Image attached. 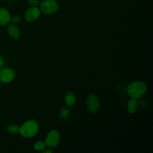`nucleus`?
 Here are the masks:
<instances>
[{
	"label": "nucleus",
	"mask_w": 153,
	"mask_h": 153,
	"mask_svg": "<svg viewBox=\"0 0 153 153\" xmlns=\"http://www.w3.org/2000/svg\"><path fill=\"white\" fill-rule=\"evenodd\" d=\"M127 93L132 99H138L142 97L147 90L146 85L142 81H134L127 87Z\"/></svg>",
	"instance_id": "f257e3e1"
},
{
	"label": "nucleus",
	"mask_w": 153,
	"mask_h": 153,
	"mask_svg": "<svg viewBox=\"0 0 153 153\" xmlns=\"http://www.w3.org/2000/svg\"><path fill=\"white\" fill-rule=\"evenodd\" d=\"M39 126L36 121L29 120L25 122L20 127L19 132L20 134L25 137H31L36 134L38 131Z\"/></svg>",
	"instance_id": "f03ea898"
},
{
	"label": "nucleus",
	"mask_w": 153,
	"mask_h": 153,
	"mask_svg": "<svg viewBox=\"0 0 153 153\" xmlns=\"http://www.w3.org/2000/svg\"><path fill=\"white\" fill-rule=\"evenodd\" d=\"M59 4L54 0H45L40 2V10L44 14H52L57 11Z\"/></svg>",
	"instance_id": "7ed1b4c3"
},
{
	"label": "nucleus",
	"mask_w": 153,
	"mask_h": 153,
	"mask_svg": "<svg viewBox=\"0 0 153 153\" xmlns=\"http://www.w3.org/2000/svg\"><path fill=\"white\" fill-rule=\"evenodd\" d=\"M60 142V134L56 130H51L45 139V145L50 148L56 146Z\"/></svg>",
	"instance_id": "20e7f679"
},
{
	"label": "nucleus",
	"mask_w": 153,
	"mask_h": 153,
	"mask_svg": "<svg viewBox=\"0 0 153 153\" xmlns=\"http://www.w3.org/2000/svg\"><path fill=\"white\" fill-rule=\"evenodd\" d=\"M16 76L15 71L10 68H4L0 71V81L3 82L12 81Z\"/></svg>",
	"instance_id": "39448f33"
},
{
	"label": "nucleus",
	"mask_w": 153,
	"mask_h": 153,
	"mask_svg": "<svg viewBox=\"0 0 153 153\" xmlns=\"http://www.w3.org/2000/svg\"><path fill=\"white\" fill-rule=\"evenodd\" d=\"M87 106L90 112H96L100 106L98 97L94 94L90 95L87 99Z\"/></svg>",
	"instance_id": "423d86ee"
},
{
	"label": "nucleus",
	"mask_w": 153,
	"mask_h": 153,
	"mask_svg": "<svg viewBox=\"0 0 153 153\" xmlns=\"http://www.w3.org/2000/svg\"><path fill=\"white\" fill-rule=\"evenodd\" d=\"M40 13V10L37 7L29 8L25 13V19L28 22H33L39 17Z\"/></svg>",
	"instance_id": "0eeeda50"
},
{
	"label": "nucleus",
	"mask_w": 153,
	"mask_h": 153,
	"mask_svg": "<svg viewBox=\"0 0 153 153\" xmlns=\"http://www.w3.org/2000/svg\"><path fill=\"white\" fill-rule=\"evenodd\" d=\"M11 20V16L8 11L4 8H0V25H6Z\"/></svg>",
	"instance_id": "6e6552de"
},
{
	"label": "nucleus",
	"mask_w": 153,
	"mask_h": 153,
	"mask_svg": "<svg viewBox=\"0 0 153 153\" xmlns=\"http://www.w3.org/2000/svg\"><path fill=\"white\" fill-rule=\"evenodd\" d=\"M8 35L14 39H18L20 36V30L19 27L14 24H10L7 27Z\"/></svg>",
	"instance_id": "1a4fd4ad"
},
{
	"label": "nucleus",
	"mask_w": 153,
	"mask_h": 153,
	"mask_svg": "<svg viewBox=\"0 0 153 153\" xmlns=\"http://www.w3.org/2000/svg\"><path fill=\"white\" fill-rule=\"evenodd\" d=\"M65 102L68 106H73L76 102V97L73 93L68 91L65 96Z\"/></svg>",
	"instance_id": "9d476101"
},
{
	"label": "nucleus",
	"mask_w": 153,
	"mask_h": 153,
	"mask_svg": "<svg viewBox=\"0 0 153 153\" xmlns=\"http://www.w3.org/2000/svg\"><path fill=\"white\" fill-rule=\"evenodd\" d=\"M137 107V102L135 99H132L129 100L127 104V109L130 113L134 112Z\"/></svg>",
	"instance_id": "9b49d317"
},
{
	"label": "nucleus",
	"mask_w": 153,
	"mask_h": 153,
	"mask_svg": "<svg viewBox=\"0 0 153 153\" xmlns=\"http://www.w3.org/2000/svg\"><path fill=\"white\" fill-rule=\"evenodd\" d=\"M7 130L12 134H16L19 132L20 127L16 124H10L7 127Z\"/></svg>",
	"instance_id": "f8f14e48"
},
{
	"label": "nucleus",
	"mask_w": 153,
	"mask_h": 153,
	"mask_svg": "<svg viewBox=\"0 0 153 153\" xmlns=\"http://www.w3.org/2000/svg\"><path fill=\"white\" fill-rule=\"evenodd\" d=\"M69 109L67 108H63L61 109L60 112V114H59V116H60V118L62 120H65L66 119L69 115Z\"/></svg>",
	"instance_id": "ddd939ff"
},
{
	"label": "nucleus",
	"mask_w": 153,
	"mask_h": 153,
	"mask_svg": "<svg viewBox=\"0 0 153 153\" xmlns=\"http://www.w3.org/2000/svg\"><path fill=\"white\" fill-rule=\"evenodd\" d=\"M45 143L42 141L36 142L34 145V149L36 151H42L45 148Z\"/></svg>",
	"instance_id": "4468645a"
},
{
	"label": "nucleus",
	"mask_w": 153,
	"mask_h": 153,
	"mask_svg": "<svg viewBox=\"0 0 153 153\" xmlns=\"http://www.w3.org/2000/svg\"><path fill=\"white\" fill-rule=\"evenodd\" d=\"M27 2L32 7H37L41 2L39 0H27Z\"/></svg>",
	"instance_id": "2eb2a0df"
},
{
	"label": "nucleus",
	"mask_w": 153,
	"mask_h": 153,
	"mask_svg": "<svg viewBox=\"0 0 153 153\" xmlns=\"http://www.w3.org/2000/svg\"><path fill=\"white\" fill-rule=\"evenodd\" d=\"M20 17L19 16H17V15H14L13 16L11 17V20L13 22V23H19L20 21Z\"/></svg>",
	"instance_id": "dca6fc26"
},
{
	"label": "nucleus",
	"mask_w": 153,
	"mask_h": 153,
	"mask_svg": "<svg viewBox=\"0 0 153 153\" xmlns=\"http://www.w3.org/2000/svg\"><path fill=\"white\" fill-rule=\"evenodd\" d=\"M5 65V62H4V59L2 56H0V69H2Z\"/></svg>",
	"instance_id": "f3484780"
},
{
	"label": "nucleus",
	"mask_w": 153,
	"mask_h": 153,
	"mask_svg": "<svg viewBox=\"0 0 153 153\" xmlns=\"http://www.w3.org/2000/svg\"><path fill=\"white\" fill-rule=\"evenodd\" d=\"M43 152H44V153H48V152L51 153V151H50V150H44V151H43Z\"/></svg>",
	"instance_id": "a211bd4d"
},
{
	"label": "nucleus",
	"mask_w": 153,
	"mask_h": 153,
	"mask_svg": "<svg viewBox=\"0 0 153 153\" xmlns=\"http://www.w3.org/2000/svg\"><path fill=\"white\" fill-rule=\"evenodd\" d=\"M7 1H13V0H7Z\"/></svg>",
	"instance_id": "6ab92c4d"
}]
</instances>
